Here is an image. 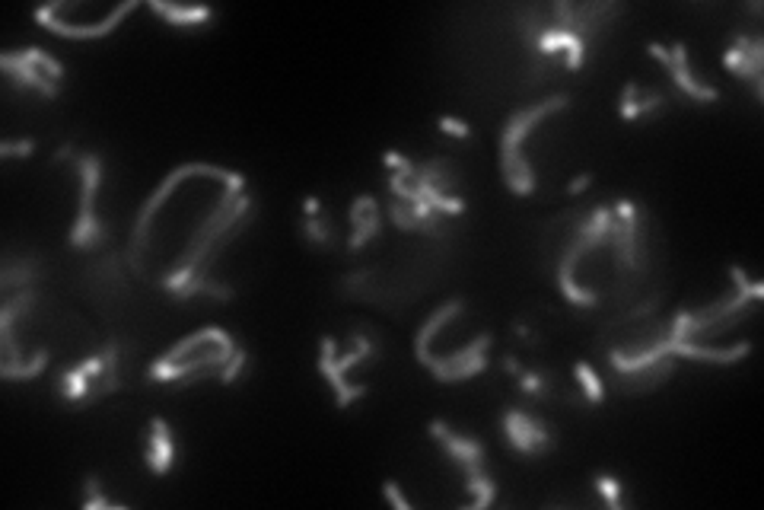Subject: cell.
Instances as JSON below:
<instances>
[{
	"instance_id": "cell-1",
	"label": "cell",
	"mask_w": 764,
	"mask_h": 510,
	"mask_svg": "<svg viewBox=\"0 0 764 510\" xmlns=\"http://www.w3.org/2000/svg\"><path fill=\"white\" fill-rule=\"evenodd\" d=\"M236 348L239 345L230 332H223L220 326H204L195 335L176 342L166 354L156 357L150 364V380L195 386L207 377H217V373L230 364Z\"/></svg>"
},
{
	"instance_id": "cell-2",
	"label": "cell",
	"mask_w": 764,
	"mask_h": 510,
	"mask_svg": "<svg viewBox=\"0 0 764 510\" xmlns=\"http://www.w3.org/2000/svg\"><path fill=\"white\" fill-rule=\"evenodd\" d=\"M570 106V96H548L542 102H535L529 109L513 112L507 122H503V134H500V173H503V185L516 195H529L535 192V173L526 160V138L535 131L538 122H545L548 115L564 112Z\"/></svg>"
},
{
	"instance_id": "cell-3",
	"label": "cell",
	"mask_w": 764,
	"mask_h": 510,
	"mask_svg": "<svg viewBox=\"0 0 764 510\" xmlns=\"http://www.w3.org/2000/svg\"><path fill=\"white\" fill-rule=\"evenodd\" d=\"M55 160L58 163H74V173H77V220H74V230H71V243L74 249H99L102 243L109 240V230L106 224L99 220L96 214V198L102 189V173H106V160L102 153L90 150V153H74L71 144H64L55 150Z\"/></svg>"
},
{
	"instance_id": "cell-4",
	"label": "cell",
	"mask_w": 764,
	"mask_h": 510,
	"mask_svg": "<svg viewBox=\"0 0 764 510\" xmlns=\"http://www.w3.org/2000/svg\"><path fill=\"white\" fill-rule=\"evenodd\" d=\"M427 431L446 450V456L465 472V488L472 491V510L491 507L497 498V485L488 475V447H484L478 437L453 431L446 421H430Z\"/></svg>"
},
{
	"instance_id": "cell-5",
	"label": "cell",
	"mask_w": 764,
	"mask_h": 510,
	"mask_svg": "<svg viewBox=\"0 0 764 510\" xmlns=\"http://www.w3.org/2000/svg\"><path fill=\"white\" fill-rule=\"evenodd\" d=\"M121 342L112 338V342L102 348L99 354L86 357L77 367H71L61 377V396L67 402H96V399H106L112 393L121 389Z\"/></svg>"
},
{
	"instance_id": "cell-6",
	"label": "cell",
	"mask_w": 764,
	"mask_h": 510,
	"mask_svg": "<svg viewBox=\"0 0 764 510\" xmlns=\"http://www.w3.org/2000/svg\"><path fill=\"white\" fill-rule=\"evenodd\" d=\"M0 67L10 77L13 87L23 90H36L45 99H55L61 93V80H64V64L48 55L45 48H16V51H4L0 55Z\"/></svg>"
},
{
	"instance_id": "cell-7",
	"label": "cell",
	"mask_w": 764,
	"mask_h": 510,
	"mask_svg": "<svg viewBox=\"0 0 764 510\" xmlns=\"http://www.w3.org/2000/svg\"><path fill=\"white\" fill-rule=\"evenodd\" d=\"M351 345H354L351 351H347L344 357H338V345H335L332 335H322V342H319V373L328 380V386L335 389V405L338 408H347L351 402L367 396V386H363V383L357 386V383L347 380V370L363 364L367 357H373V342H370L367 335L354 332L351 335Z\"/></svg>"
},
{
	"instance_id": "cell-8",
	"label": "cell",
	"mask_w": 764,
	"mask_h": 510,
	"mask_svg": "<svg viewBox=\"0 0 764 510\" xmlns=\"http://www.w3.org/2000/svg\"><path fill=\"white\" fill-rule=\"evenodd\" d=\"M647 51L669 71L672 87L682 93V99L698 102V106H707V102H717V99H720V90H717V87H707V83H701L698 77H694L685 42H675L672 48L659 45V42H650Z\"/></svg>"
},
{
	"instance_id": "cell-9",
	"label": "cell",
	"mask_w": 764,
	"mask_h": 510,
	"mask_svg": "<svg viewBox=\"0 0 764 510\" xmlns=\"http://www.w3.org/2000/svg\"><path fill=\"white\" fill-rule=\"evenodd\" d=\"M503 437L519 456H545L554 447L551 424L542 415L526 412V408H507L503 412Z\"/></svg>"
},
{
	"instance_id": "cell-10",
	"label": "cell",
	"mask_w": 764,
	"mask_h": 510,
	"mask_svg": "<svg viewBox=\"0 0 764 510\" xmlns=\"http://www.w3.org/2000/svg\"><path fill=\"white\" fill-rule=\"evenodd\" d=\"M723 64L729 74H736L742 80L752 83L755 90V99H764V39L761 36H733V42H729L726 55H723Z\"/></svg>"
},
{
	"instance_id": "cell-11",
	"label": "cell",
	"mask_w": 764,
	"mask_h": 510,
	"mask_svg": "<svg viewBox=\"0 0 764 510\" xmlns=\"http://www.w3.org/2000/svg\"><path fill=\"white\" fill-rule=\"evenodd\" d=\"M131 10H137V4L131 0V4H118L106 20H99V23H67V20H61V16L55 13V7H39L36 10V20L48 29V32H58V36H67V39H99V36H109V32L125 20V16L131 13Z\"/></svg>"
},
{
	"instance_id": "cell-12",
	"label": "cell",
	"mask_w": 764,
	"mask_h": 510,
	"mask_svg": "<svg viewBox=\"0 0 764 510\" xmlns=\"http://www.w3.org/2000/svg\"><path fill=\"white\" fill-rule=\"evenodd\" d=\"M382 230V217H379V201L373 195H357L351 201V236H347V249L357 252L370 240H376Z\"/></svg>"
},
{
	"instance_id": "cell-13",
	"label": "cell",
	"mask_w": 764,
	"mask_h": 510,
	"mask_svg": "<svg viewBox=\"0 0 764 510\" xmlns=\"http://www.w3.org/2000/svg\"><path fill=\"white\" fill-rule=\"evenodd\" d=\"M147 469L153 475H166L176 466V440H172V428L166 418H150L147 428Z\"/></svg>"
},
{
	"instance_id": "cell-14",
	"label": "cell",
	"mask_w": 764,
	"mask_h": 510,
	"mask_svg": "<svg viewBox=\"0 0 764 510\" xmlns=\"http://www.w3.org/2000/svg\"><path fill=\"white\" fill-rule=\"evenodd\" d=\"M659 109H666V96L656 90H644L637 87V80L624 83V90L618 96V112L624 122H637V118H647Z\"/></svg>"
},
{
	"instance_id": "cell-15",
	"label": "cell",
	"mask_w": 764,
	"mask_h": 510,
	"mask_svg": "<svg viewBox=\"0 0 764 510\" xmlns=\"http://www.w3.org/2000/svg\"><path fill=\"white\" fill-rule=\"evenodd\" d=\"M150 10L156 16H163V20L169 26H182V29H191V26H207L214 23V10L211 7H185V4H160V0H153Z\"/></svg>"
},
{
	"instance_id": "cell-16",
	"label": "cell",
	"mask_w": 764,
	"mask_h": 510,
	"mask_svg": "<svg viewBox=\"0 0 764 510\" xmlns=\"http://www.w3.org/2000/svg\"><path fill=\"white\" fill-rule=\"evenodd\" d=\"M36 271H39V262L32 259V255H23V259H10L4 262V271H0V294H16L23 291V287H32L36 284Z\"/></svg>"
},
{
	"instance_id": "cell-17",
	"label": "cell",
	"mask_w": 764,
	"mask_h": 510,
	"mask_svg": "<svg viewBox=\"0 0 764 510\" xmlns=\"http://www.w3.org/2000/svg\"><path fill=\"white\" fill-rule=\"evenodd\" d=\"M45 364H48V348H39L32 357H26V361H0V377L4 380H32L45 370Z\"/></svg>"
},
{
	"instance_id": "cell-18",
	"label": "cell",
	"mask_w": 764,
	"mask_h": 510,
	"mask_svg": "<svg viewBox=\"0 0 764 510\" xmlns=\"http://www.w3.org/2000/svg\"><path fill=\"white\" fill-rule=\"evenodd\" d=\"M573 373H577V383H580V393L589 405H602L605 399V383L599 380V373L593 370V364L577 361L573 364Z\"/></svg>"
},
{
	"instance_id": "cell-19",
	"label": "cell",
	"mask_w": 764,
	"mask_h": 510,
	"mask_svg": "<svg viewBox=\"0 0 764 510\" xmlns=\"http://www.w3.org/2000/svg\"><path fill=\"white\" fill-rule=\"evenodd\" d=\"M303 236H306V243H316V246H332L335 243V230L322 214L303 220Z\"/></svg>"
},
{
	"instance_id": "cell-20",
	"label": "cell",
	"mask_w": 764,
	"mask_h": 510,
	"mask_svg": "<svg viewBox=\"0 0 764 510\" xmlns=\"http://www.w3.org/2000/svg\"><path fill=\"white\" fill-rule=\"evenodd\" d=\"M83 488H86V501H83V510H96V507H112V510H121V504H115V501H109L106 495H102V482H99V475L96 472H90L83 479Z\"/></svg>"
},
{
	"instance_id": "cell-21",
	"label": "cell",
	"mask_w": 764,
	"mask_h": 510,
	"mask_svg": "<svg viewBox=\"0 0 764 510\" xmlns=\"http://www.w3.org/2000/svg\"><path fill=\"white\" fill-rule=\"evenodd\" d=\"M596 491L602 495V501L609 504L612 510H624V498H621V482L609 472H599L596 475Z\"/></svg>"
},
{
	"instance_id": "cell-22",
	"label": "cell",
	"mask_w": 764,
	"mask_h": 510,
	"mask_svg": "<svg viewBox=\"0 0 764 510\" xmlns=\"http://www.w3.org/2000/svg\"><path fill=\"white\" fill-rule=\"evenodd\" d=\"M246 361H249V354H246V348H236V354L230 357V364L223 367L220 373H217V380L223 383V386H230V383H236L239 380V373H242V367H246Z\"/></svg>"
},
{
	"instance_id": "cell-23",
	"label": "cell",
	"mask_w": 764,
	"mask_h": 510,
	"mask_svg": "<svg viewBox=\"0 0 764 510\" xmlns=\"http://www.w3.org/2000/svg\"><path fill=\"white\" fill-rule=\"evenodd\" d=\"M437 125H440L443 134H449V138H459V141L472 138V128H468V122H462V118H456V115H443Z\"/></svg>"
},
{
	"instance_id": "cell-24",
	"label": "cell",
	"mask_w": 764,
	"mask_h": 510,
	"mask_svg": "<svg viewBox=\"0 0 764 510\" xmlns=\"http://www.w3.org/2000/svg\"><path fill=\"white\" fill-rule=\"evenodd\" d=\"M36 153V141H4L0 144V157L4 160H13V157H32Z\"/></svg>"
},
{
	"instance_id": "cell-25",
	"label": "cell",
	"mask_w": 764,
	"mask_h": 510,
	"mask_svg": "<svg viewBox=\"0 0 764 510\" xmlns=\"http://www.w3.org/2000/svg\"><path fill=\"white\" fill-rule=\"evenodd\" d=\"M382 495H386V501H389V504H395L398 510H411V501L402 495V485H398L395 479L382 482Z\"/></svg>"
},
{
	"instance_id": "cell-26",
	"label": "cell",
	"mask_w": 764,
	"mask_h": 510,
	"mask_svg": "<svg viewBox=\"0 0 764 510\" xmlns=\"http://www.w3.org/2000/svg\"><path fill=\"white\" fill-rule=\"evenodd\" d=\"M382 163L392 166L395 173H402V176H411V173H414V163H411L408 157H402L398 150H386V153H382Z\"/></svg>"
},
{
	"instance_id": "cell-27",
	"label": "cell",
	"mask_w": 764,
	"mask_h": 510,
	"mask_svg": "<svg viewBox=\"0 0 764 510\" xmlns=\"http://www.w3.org/2000/svg\"><path fill=\"white\" fill-rule=\"evenodd\" d=\"M589 182H593V176L589 173H583V176H577L570 185H567V195H580L583 189H589Z\"/></svg>"
},
{
	"instance_id": "cell-28",
	"label": "cell",
	"mask_w": 764,
	"mask_h": 510,
	"mask_svg": "<svg viewBox=\"0 0 764 510\" xmlns=\"http://www.w3.org/2000/svg\"><path fill=\"white\" fill-rule=\"evenodd\" d=\"M303 214H306V217H316V214H322V201H319L316 195H309V198L303 201Z\"/></svg>"
}]
</instances>
